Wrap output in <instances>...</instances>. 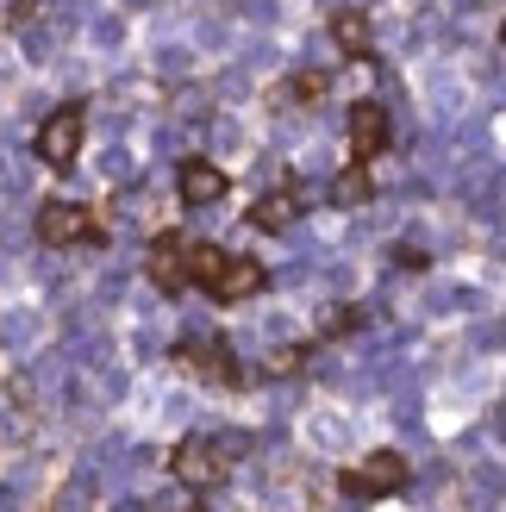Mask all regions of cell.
<instances>
[{"label":"cell","instance_id":"1","mask_svg":"<svg viewBox=\"0 0 506 512\" xmlns=\"http://www.w3.org/2000/svg\"><path fill=\"white\" fill-rule=\"evenodd\" d=\"M188 275H194V288H207L219 306L257 300L269 288V269L257 263V256H225L219 244H194L188 250Z\"/></svg>","mask_w":506,"mask_h":512},{"label":"cell","instance_id":"2","mask_svg":"<svg viewBox=\"0 0 506 512\" xmlns=\"http://www.w3.org/2000/svg\"><path fill=\"white\" fill-rule=\"evenodd\" d=\"M244 450H250V438H213V431H194V438L175 444L169 469H175V481H182V488L207 494V488H219V481L232 475V463H238Z\"/></svg>","mask_w":506,"mask_h":512},{"label":"cell","instance_id":"3","mask_svg":"<svg viewBox=\"0 0 506 512\" xmlns=\"http://www.w3.org/2000/svg\"><path fill=\"white\" fill-rule=\"evenodd\" d=\"M82 138H88V107L82 100H63V107L32 132V157L63 175V169H75V157H82Z\"/></svg>","mask_w":506,"mask_h":512},{"label":"cell","instance_id":"4","mask_svg":"<svg viewBox=\"0 0 506 512\" xmlns=\"http://www.w3.org/2000/svg\"><path fill=\"white\" fill-rule=\"evenodd\" d=\"M407 481H413V469H407V456H400V450H369L363 463H350L338 475V488L350 500H388V494L407 488Z\"/></svg>","mask_w":506,"mask_h":512},{"label":"cell","instance_id":"5","mask_svg":"<svg viewBox=\"0 0 506 512\" xmlns=\"http://www.w3.org/2000/svg\"><path fill=\"white\" fill-rule=\"evenodd\" d=\"M100 238H107V225H100L94 207H82V200H44L38 207V244L69 250V244H100Z\"/></svg>","mask_w":506,"mask_h":512},{"label":"cell","instance_id":"6","mask_svg":"<svg viewBox=\"0 0 506 512\" xmlns=\"http://www.w3.org/2000/svg\"><path fill=\"white\" fill-rule=\"evenodd\" d=\"M175 369L213 381V388H238V381H244V369H238V356H232L225 338H182V344H175Z\"/></svg>","mask_w":506,"mask_h":512},{"label":"cell","instance_id":"7","mask_svg":"<svg viewBox=\"0 0 506 512\" xmlns=\"http://www.w3.org/2000/svg\"><path fill=\"white\" fill-rule=\"evenodd\" d=\"M188 238L182 232H157L150 238V250H144V269H150V288L157 294H182V288H194V275H188Z\"/></svg>","mask_w":506,"mask_h":512},{"label":"cell","instance_id":"8","mask_svg":"<svg viewBox=\"0 0 506 512\" xmlns=\"http://www.w3.org/2000/svg\"><path fill=\"white\" fill-rule=\"evenodd\" d=\"M344 138H350V163L369 169L388 150V107H382V100H357L350 119H344Z\"/></svg>","mask_w":506,"mask_h":512},{"label":"cell","instance_id":"9","mask_svg":"<svg viewBox=\"0 0 506 512\" xmlns=\"http://www.w3.org/2000/svg\"><path fill=\"white\" fill-rule=\"evenodd\" d=\"M225 188H232V175L219 163H207V157H188L175 169V194H182L188 207H213V200H225Z\"/></svg>","mask_w":506,"mask_h":512},{"label":"cell","instance_id":"10","mask_svg":"<svg viewBox=\"0 0 506 512\" xmlns=\"http://www.w3.org/2000/svg\"><path fill=\"white\" fill-rule=\"evenodd\" d=\"M332 44L344 50L350 63H363L369 50H375V25H369V13H363V7H344V13H332Z\"/></svg>","mask_w":506,"mask_h":512},{"label":"cell","instance_id":"11","mask_svg":"<svg viewBox=\"0 0 506 512\" xmlns=\"http://www.w3.org/2000/svg\"><path fill=\"white\" fill-rule=\"evenodd\" d=\"M294 219H300V188L294 182H282L275 194H263L257 207H250V225H257V232H288Z\"/></svg>","mask_w":506,"mask_h":512},{"label":"cell","instance_id":"12","mask_svg":"<svg viewBox=\"0 0 506 512\" xmlns=\"http://www.w3.org/2000/svg\"><path fill=\"white\" fill-rule=\"evenodd\" d=\"M325 94H332V69H300L282 88V100H300V107H313V100H325Z\"/></svg>","mask_w":506,"mask_h":512},{"label":"cell","instance_id":"13","mask_svg":"<svg viewBox=\"0 0 506 512\" xmlns=\"http://www.w3.org/2000/svg\"><path fill=\"white\" fill-rule=\"evenodd\" d=\"M369 169H357V163H350L344 175H338V188H332V200H344V207H357V200H369Z\"/></svg>","mask_w":506,"mask_h":512},{"label":"cell","instance_id":"14","mask_svg":"<svg viewBox=\"0 0 506 512\" xmlns=\"http://www.w3.org/2000/svg\"><path fill=\"white\" fill-rule=\"evenodd\" d=\"M300 363H307V350H275L269 356V375H294Z\"/></svg>","mask_w":506,"mask_h":512},{"label":"cell","instance_id":"15","mask_svg":"<svg viewBox=\"0 0 506 512\" xmlns=\"http://www.w3.org/2000/svg\"><path fill=\"white\" fill-rule=\"evenodd\" d=\"M500 38H506V25H500Z\"/></svg>","mask_w":506,"mask_h":512},{"label":"cell","instance_id":"16","mask_svg":"<svg viewBox=\"0 0 506 512\" xmlns=\"http://www.w3.org/2000/svg\"><path fill=\"white\" fill-rule=\"evenodd\" d=\"M194 512H200V506H194Z\"/></svg>","mask_w":506,"mask_h":512}]
</instances>
